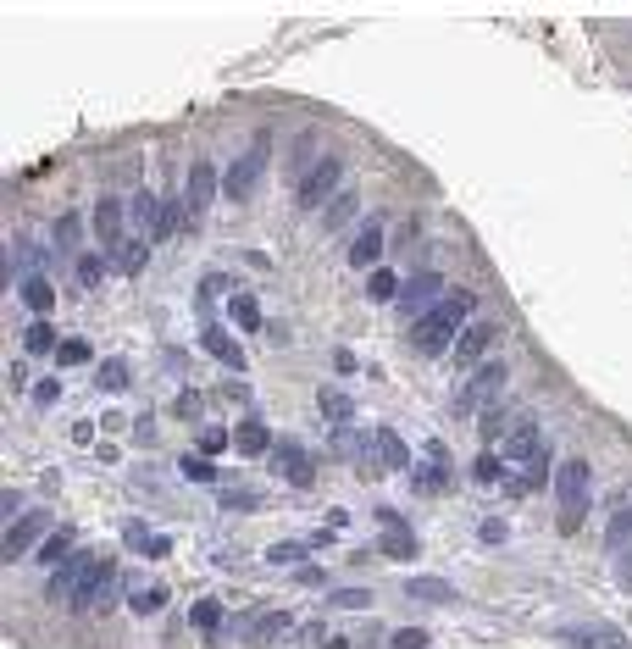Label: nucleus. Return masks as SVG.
I'll use <instances>...</instances> for the list:
<instances>
[{"label":"nucleus","mask_w":632,"mask_h":649,"mask_svg":"<svg viewBox=\"0 0 632 649\" xmlns=\"http://www.w3.org/2000/svg\"><path fill=\"white\" fill-rule=\"evenodd\" d=\"M472 311H477V295H472V289H455V295H444V300L411 328V344H416L422 355H444V350L460 339V322L472 316Z\"/></svg>","instance_id":"obj_1"},{"label":"nucleus","mask_w":632,"mask_h":649,"mask_svg":"<svg viewBox=\"0 0 632 649\" xmlns=\"http://www.w3.org/2000/svg\"><path fill=\"white\" fill-rule=\"evenodd\" d=\"M593 472H588V461H560V472H555V500H560V528L565 533H577L583 528V516H588V505H593Z\"/></svg>","instance_id":"obj_2"},{"label":"nucleus","mask_w":632,"mask_h":649,"mask_svg":"<svg viewBox=\"0 0 632 649\" xmlns=\"http://www.w3.org/2000/svg\"><path fill=\"white\" fill-rule=\"evenodd\" d=\"M499 395H505V361H483V367H472V378L460 383L455 411H494Z\"/></svg>","instance_id":"obj_3"},{"label":"nucleus","mask_w":632,"mask_h":649,"mask_svg":"<svg viewBox=\"0 0 632 649\" xmlns=\"http://www.w3.org/2000/svg\"><path fill=\"white\" fill-rule=\"evenodd\" d=\"M266 156H272V139H266V134L245 145V156L233 161V167H227V178H222V194H227V200H245V194L255 189V178L266 173Z\"/></svg>","instance_id":"obj_4"},{"label":"nucleus","mask_w":632,"mask_h":649,"mask_svg":"<svg viewBox=\"0 0 632 649\" xmlns=\"http://www.w3.org/2000/svg\"><path fill=\"white\" fill-rule=\"evenodd\" d=\"M505 467H521V472H532V477L549 472L544 439H539V428H532V422H516V428L505 433Z\"/></svg>","instance_id":"obj_5"},{"label":"nucleus","mask_w":632,"mask_h":649,"mask_svg":"<svg viewBox=\"0 0 632 649\" xmlns=\"http://www.w3.org/2000/svg\"><path fill=\"white\" fill-rule=\"evenodd\" d=\"M339 178H344V161H339V156H322L316 167H311L306 178H299V206H306V211L327 206V194L339 189Z\"/></svg>","instance_id":"obj_6"},{"label":"nucleus","mask_w":632,"mask_h":649,"mask_svg":"<svg viewBox=\"0 0 632 649\" xmlns=\"http://www.w3.org/2000/svg\"><path fill=\"white\" fill-rule=\"evenodd\" d=\"M33 538H50V516H45V511H28L22 522H12V528H6V538H0V556H6V561L28 556Z\"/></svg>","instance_id":"obj_7"},{"label":"nucleus","mask_w":632,"mask_h":649,"mask_svg":"<svg viewBox=\"0 0 632 649\" xmlns=\"http://www.w3.org/2000/svg\"><path fill=\"white\" fill-rule=\"evenodd\" d=\"M439 289H444L439 272H416V278H405V289H399V311L422 322L432 306H439Z\"/></svg>","instance_id":"obj_8"},{"label":"nucleus","mask_w":632,"mask_h":649,"mask_svg":"<svg viewBox=\"0 0 632 649\" xmlns=\"http://www.w3.org/2000/svg\"><path fill=\"white\" fill-rule=\"evenodd\" d=\"M499 322H466L460 339H455V367H483V350L494 344Z\"/></svg>","instance_id":"obj_9"},{"label":"nucleus","mask_w":632,"mask_h":649,"mask_svg":"<svg viewBox=\"0 0 632 649\" xmlns=\"http://www.w3.org/2000/svg\"><path fill=\"white\" fill-rule=\"evenodd\" d=\"M211 200H217V173H211V161H194V167H189V189H183V206L200 222Z\"/></svg>","instance_id":"obj_10"},{"label":"nucleus","mask_w":632,"mask_h":649,"mask_svg":"<svg viewBox=\"0 0 632 649\" xmlns=\"http://www.w3.org/2000/svg\"><path fill=\"white\" fill-rule=\"evenodd\" d=\"M94 566H100V561H89V556H67V561L56 566V577H50V589H45V594H50V600H73Z\"/></svg>","instance_id":"obj_11"},{"label":"nucleus","mask_w":632,"mask_h":649,"mask_svg":"<svg viewBox=\"0 0 632 649\" xmlns=\"http://www.w3.org/2000/svg\"><path fill=\"white\" fill-rule=\"evenodd\" d=\"M94 239L106 244V255H117V250L128 244V234H122V206L111 200V194H106V200L94 206Z\"/></svg>","instance_id":"obj_12"},{"label":"nucleus","mask_w":632,"mask_h":649,"mask_svg":"<svg viewBox=\"0 0 632 649\" xmlns=\"http://www.w3.org/2000/svg\"><path fill=\"white\" fill-rule=\"evenodd\" d=\"M272 467H278V477L294 483V489H311V477H316V467L306 461V449H299V444H278L272 449Z\"/></svg>","instance_id":"obj_13"},{"label":"nucleus","mask_w":632,"mask_h":649,"mask_svg":"<svg viewBox=\"0 0 632 649\" xmlns=\"http://www.w3.org/2000/svg\"><path fill=\"white\" fill-rule=\"evenodd\" d=\"M378 255H383V228H378V222H366V228H355L350 267H361V272H378Z\"/></svg>","instance_id":"obj_14"},{"label":"nucleus","mask_w":632,"mask_h":649,"mask_svg":"<svg viewBox=\"0 0 632 649\" xmlns=\"http://www.w3.org/2000/svg\"><path fill=\"white\" fill-rule=\"evenodd\" d=\"M565 644H577V649H632L616 627H565Z\"/></svg>","instance_id":"obj_15"},{"label":"nucleus","mask_w":632,"mask_h":649,"mask_svg":"<svg viewBox=\"0 0 632 649\" xmlns=\"http://www.w3.org/2000/svg\"><path fill=\"white\" fill-rule=\"evenodd\" d=\"M200 344H206V350L217 355V361H222V367H245V355H239V344H233V333L222 328V322H211V328H206V333H200Z\"/></svg>","instance_id":"obj_16"},{"label":"nucleus","mask_w":632,"mask_h":649,"mask_svg":"<svg viewBox=\"0 0 632 649\" xmlns=\"http://www.w3.org/2000/svg\"><path fill=\"white\" fill-rule=\"evenodd\" d=\"M233 449H239V456H266V449H272V433H266L261 422H239V428H233Z\"/></svg>","instance_id":"obj_17"},{"label":"nucleus","mask_w":632,"mask_h":649,"mask_svg":"<svg viewBox=\"0 0 632 649\" xmlns=\"http://www.w3.org/2000/svg\"><path fill=\"white\" fill-rule=\"evenodd\" d=\"M378 461H383L388 472H405V467H411V449H405V439H399V433H388V428H378Z\"/></svg>","instance_id":"obj_18"},{"label":"nucleus","mask_w":632,"mask_h":649,"mask_svg":"<svg viewBox=\"0 0 632 649\" xmlns=\"http://www.w3.org/2000/svg\"><path fill=\"white\" fill-rule=\"evenodd\" d=\"M128 217H133V228H139V239H150L156 217H161V200H156L150 189H139V194H133V206H128Z\"/></svg>","instance_id":"obj_19"},{"label":"nucleus","mask_w":632,"mask_h":649,"mask_svg":"<svg viewBox=\"0 0 632 649\" xmlns=\"http://www.w3.org/2000/svg\"><path fill=\"white\" fill-rule=\"evenodd\" d=\"M405 594H411V600H427V605H450V600H455V589H450L444 577H411Z\"/></svg>","instance_id":"obj_20"},{"label":"nucleus","mask_w":632,"mask_h":649,"mask_svg":"<svg viewBox=\"0 0 632 649\" xmlns=\"http://www.w3.org/2000/svg\"><path fill=\"white\" fill-rule=\"evenodd\" d=\"M183 217H189V206H178V200H161V217H156V228H150V244H166L178 228H183Z\"/></svg>","instance_id":"obj_21"},{"label":"nucleus","mask_w":632,"mask_h":649,"mask_svg":"<svg viewBox=\"0 0 632 649\" xmlns=\"http://www.w3.org/2000/svg\"><path fill=\"white\" fill-rule=\"evenodd\" d=\"M605 544H610V549H632V500H621V505H616L610 528H605Z\"/></svg>","instance_id":"obj_22"},{"label":"nucleus","mask_w":632,"mask_h":649,"mask_svg":"<svg viewBox=\"0 0 632 649\" xmlns=\"http://www.w3.org/2000/svg\"><path fill=\"white\" fill-rule=\"evenodd\" d=\"M316 405H322V422H327L333 433H339V428H350V400L339 395V388H322V400H316Z\"/></svg>","instance_id":"obj_23"},{"label":"nucleus","mask_w":632,"mask_h":649,"mask_svg":"<svg viewBox=\"0 0 632 649\" xmlns=\"http://www.w3.org/2000/svg\"><path fill=\"white\" fill-rule=\"evenodd\" d=\"M350 217H355V189H339V194H333V206L322 211V228L333 234V228H344Z\"/></svg>","instance_id":"obj_24"},{"label":"nucleus","mask_w":632,"mask_h":649,"mask_svg":"<svg viewBox=\"0 0 632 649\" xmlns=\"http://www.w3.org/2000/svg\"><path fill=\"white\" fill-rule=\"evenodd\" d=\"M227 316L239 322L245 333H255V328H261V306H255V295H233V300H227Z\"/></svg>","instance_id":"obj_25"},{"label":"nucleus","mask_w":632,"mask_h":649,"mask_svg":"<svg viewBox=\"0 0 632 649\" xmlns=\"http://www.w3.org/2000/svg\"><path fill=\"white\" fill-rule=\"evenodd\" d=\"M78 234H84V222H78L73 211H67V217L56 222V228H50V244H56L61 255H73V250H78Z\"/></svg>","instance_id":"obj_26"},{"label":"nucleus","mask_w":632,"mask_h":649,"mask_svg":"<svg viewBox=\"0 0 632 649\" xmlns=\"http://www.w3.org/2000/svg\"><path fill=\"white\" fill-rule=\"evenodd\" d=\"M416 549H422V544H416L405 528H388V538H383V556H388V561H416Z\"/></svg>","instance_id":"obj_27"},{"label":"nucleus","mask_w":632,"mask_h":649,"mask_svg":"<svg viewBox=\"0 0 632 649\" xmlns=\"http://www.w3.org/2000/svg\"><path fill=\"white\" fill-rule=\"evenodd\" d=\"M399 289L405 283H399V272H388V267H378L372 278H366V295L372 300H399Z\"/></svg>","instance_id":"obj_28"},{"label":"nucleus","mask_w":632,"mask_h":649,"mask_svg":"<svg viewBox=\"0 0 632 649\" xmlns=\"http://www.w3.org/2000/svg\"><path fill=\"white\" fill-rule=\"evenodd\" d=\"M67 556H73V533H67V528H61V533H50V538L40 544V561H45V566H61Z\"/></svg>","instance_id":"obj_29"},{"label":"nucleus","mask_w":632,"mask_h":649,"mask_svg":"<svg viewBox=\"0 0 632 649\" xmlns=\"http://www.w3.org/2000/svg\"><path fill=\"white\" fill-rule=\"evenodd\" d=\"M94 383H100V388H106V395H122V388H128L133 378H128V367H122V361H106V367H100V372H94Z\"/></svg>","instance_id":"obj_30"},{"label":"nucleus","mask_w":632,"mask_h":649,"mask_svg":"<svg viewBox=\"0 0 632 649\" xmlns=\"http://www.w3.org/2000/svg\"><path fill=\"white\" fill-rule=\"evenodd\" d=\"M145 250H150V239H139V234H133V239L117 250V267H122V272H139V267H145Z\"/></svg>","instance_id":"obj_31"},{"label":"nucleus","mask_w":632,"mask_h":649,"mask_svg":"<svg viewBox=\"0 0 632 649\" xmlns=\"http://www.w3.org/2000/svg\"><path fill=\"white\" fill-rule=\"evenodd\" d=\"M22 300H28L33 311H50V300H56V289H50L45 278H22Z\"/></svg>","instance_id":"obj_32"},{"label":"nucleus","mask_w":632,"mask_h":649,"mask_svg":"<svg viewBox=\"0 0 632 649\" xmlns=\"http://www.w3.org/2000/svg\"><path fill=\"white\" fill-rule=\"evenodd\" d=\"M189 627H206V633H217V627H222V605H217V600H200V605L189 610Z\"/></svg>","instance_id":"obj_33"},{"label":"nucleus","mask_w":632,"mask_h":649,"mask_svg":"<svg viewBox=\"0 0 632 649\" xmlns=\"http://www.w3.org/2000/svg\"><path fill=\"white\" fill-rule=\"evenodd\" d=\"M289 627H294V622H289L283 610H266L261 622H255V633H250V638H255V644H266V638H278V633H289Z\"/></svg>","instance_id":"obj_34"},{"label":"nucleus","mask_w":632,"mask_h":649,"mask_svg":"<svg viewBox=\"0 0 632 649\" xmlns=\"http://www.w3.org/2000/svg\"><path fill=\"white\" fill-rule=\"evenodd\" d=\"M361 449H366V433H355V428H339V433H333V456H339V461L361 456Z\"/></svg>","instance_id":"obj_35"},{"label":"nucleus","mask_w":632,"mask_h":649,"mask_svg":"<svg viewBox=\"0 0 632 649\" xmlns=\"http://www.w3.org/2000/svg\"><path fill=\"white\" fill-rule=\"evenodd\" d=\"M327 605H339V610H366V605H372V589H333Z\"/></svg>","instance_id":"obj_36"},{"label":"nucleus","mask_w":632,"mask_h":649,"mask_svg":"<svg viewBox=\"0 0 632 649\" xmlns=\"http://www.w3.org/2000/svg\"><path fill=\"white\" fill-rule=\"evenodd\" d=\"M73 272H78L84 289H94L100 278H106V255H78V267H73Z\"/></svg>","instance_id":"obj_37"},{"label":"nucleus","mask_w":632,"mask_h":649,"mask_svg":"<svg viewBox=\"0 0 632 649\" xmlns=\"http://www.w3.org/2000/svg\"><path fill=\"white\" fill-rule=\"evenodd\" d=\"M33 355H45V350H61L56 344V328H50V322H33V328H28V339H22Z\"/></svg>","instance_id":"obj_38"},{"label":"nucleus","mask_w":632,"mask_h":649,"mask_svg":"<svg viewBox=\"0 0 632 649\" xmlns=\"http://www.w3.org/2000/svg\"><path fill=\"white\" fill-rule=\"evenodd\" d=\"M306 549L311 544H272V549H266V561H272V566H299V561H306Z\"/></svg>","instance_id":"obj_39"},{"label":"nucleus","mask_w":632,"mask_h":649,"mask_svg":"<svg viewBox=\"0 0 632 649\" xmlns=\"http://www.w3.org/2000/svg\"><path fill=\"white\" fill-rule=\"evenodd\" d=\"M477 428H483V439H499V433H511V422H505V405L483 411V416H477Z\"/></svg>","instance_id":"obj_40"},{"label":"nucleus","mask_w":632,"mask_h":649,"mask_svg":"<svg viewBox=\"0 0 632 649\" xmlns=\"http://www.w3.org/2000/svg\"><path fill=\"white\" fill-rule=\"evenodd\" d=\"M128 605L139 610V616H150V610H161V605H166V589H156V582H150V589H139V594H133Z\"/></svg>","instance_id":"obj_41"},{"label":"nucleus","mask_w":632,"mask_h":649,"mask_svg":"<svg viewBox=\"0 0 632 649\" xmlns=\"http://www.w3.org/2000/svg\"><path fill=\"white\" fill-rule=\"evenodd\" d=\"M56 361H61V367H78V361H89V344H84V339H61Z\"/></svg>","instance_id":"obj_42"},{"label":"nucleus","mask_w":632,"mask_h":649,"mask_svg":"<svg viewBox=\"0 0 632 649\" xmlns=\"http://www.w3.org/2000/svg\"><path fill=\"white\" fill-rule=\"evenodd\" d=\"M178 467H183V477H194V483H211V477H217V467H211L206 456H183Z\"/></svg>","instance_id":"obj_43"},{"label":"nucleus","mask_w":632,"mask_h":649,"mask_svg":"<svg viewBox=\"0 0 632 649\" xmlns=\"http://www.w3.org/2000/svg\"><path fill=\"white\" fill-rule=\"evenodd\" d=\"M388 649H427V633H422V627H394Z\"/></svg>","instance_id":"obj_44"},{"label":"nucleus","mask_w":632,"mask_h":649,"mask_svg":"<svg viewBox=\"0 0 632 649\" xmlns=\"http://www.w3.org/2000/svg\"><path fill=\"white\" fill-rule=\"evenodd\" d=\"M233 444V433H222V428H206L200 433V456H217V449H227Z\"/></svg>","instance_id":"obj_45"},{"label":"nucleus","mask_w":632,"mask_h":649,"mask_svg":"<svg viewBox=\"0 0 632 649\" xmlns=\"http://www.w3.org/2000/svg\"><path fill=\"white\" fill-rule=\"evenodd\" d=\"M222 505H227V511H255L261 500H255V494H245V489H222Z\"/></svg>","instance_id":"obj_46"},{"label":"nucleus","mask_w":632,"mask_h":649,"mask_svg":"<svg viewBox=\"0 0 632 649\" xmlns=\"http://www.w3.org/2000/svg\"><path fill=\"white\" fill-rule=\"evenodd\" d=\"M477 538H483V544H505V522H499V516H483Z\"/></svg>","instance_id":"obj_47"},{"label":"nucleus","mask_w":632,"mask_h":649,"mask_svg":"<svg viewBox=\"0 0 632 649\" xmlns=\"http://www.w3.org/2000/svg\"><path fill=\"white\" fill-rule=\"evenodd\" d=\"M472 477H477V483H499V456H477Z\"/></svg>","instance_id":"obj_48"},{"label":"nucleus","mask_w":632,"mask_h":649,"mask_svg":"<svg viewBox=\"0 0 632 649\" xmlns=\"http://www.w3.org/2000/svg\"><path fill=\"white\" fill-rule=\"evenodd\" d=\"M33 400H40V405H56V400H61V383H56V378H45L40 388H33Z\"/></svg>","instance_id":"obj_49"},{"label":"nucleus","mask_w":632,"mask_h":649,"mask_svg":"<svg viewBox=\"0 0 632 649\" xmlns=\"http://www.w3.org/2000/svg\"><path fill=\"white\" fill-rule=\"evenodd\" d=\"M173 411H178V416H189V422H194V416H200V395H189V388H183V395H178V405H173Z\"/></svg>","instance_id":"obj_50"},{"label":"nucleus","mask_w":632,"mask_h":649,"mask_svg":"<svg viewBox=\"0 0 632 649\" xmlns=\"http://www.w3.org/2000/svg\"><path fill=\"white\" fill-rule=\"evenodd\" d=\"M333 372H355V355L350 350H333Z\"/></svg>","instance_id":"obj_51"},{"label":"nucleus","mask_w":632,"mask_h":649,"mask_svg":"<svg viewBox=\"0 0 632 649\" xmlns=\"http://www.w3.org/2000/svg\"><path fill=\"white\" fill-rule=\"evenodd\" d=\"M322 649H350V644H344V638H327V644H322Z\"/></svg>","instance_id":"obj_52"}]
</instances>
